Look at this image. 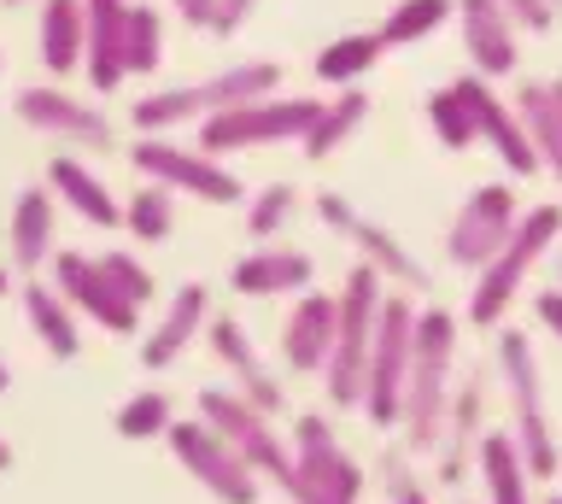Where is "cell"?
Instances as JSON below:
<instances>
[{
  "label": "cell",
  "mask_w": 562,
  "mask_h": 504,
  "mask_svg": "<svg viewBox=\"0 0 562 504\" xmlns=\"http://www.w3.org/2000/svg\"><path fill=\"white\" fill-rule=\"evenodd\" d=\"M211 323V288L205 282H182L170 293V305H165V317L153 323V335L140 340V370H170L176 358L188 352L193 340H200V328Z\"/></svg>",
  "instance_id": "obj_21"
},
{
  "label": "cell",
  "mask_w": 562,
  "mask_h": 504,
  "mask_svg": "<svg viewBox=\"0 0 562 504\" xmlns=\"http://www.w3.org/2000/svg\"><path fill=\"white\" fill-rule=\"evenodd\" d=\"M193 416L217 428L223 440L235 446L246 463H252V475H258V481L281 486V499H288V504H323L305 481H299L293 446L281 440L276 416H270V411H258L252 399H240L235 388H200V411H193Z\"/></svg>",
  "instance_id": "obj_4"
},
{
  "label": "cell",
  "mask_w": 562,
  "mask_h": 504,
  "mask_svg": "<svg viewBox=\"0 0 562 504\" xmlns=\"http://www.w3.org/2000/svg\"><path fill=\"white\" fill-rule=\"evenodd\" d=\"M516 223H521L516 188H509V182L474 188V194L457 205V217H451V229H446L451 270H481V265H492V253H498L504 240L516 235Z\"/></svg>",
  "instance_id": "obj_13"
},
{
  "label": "cell",
  "mask_w": 562,
  "mask_h": 504,
  "mask_svg": "<svg viewBox=\"0 0 562 504\" xmlns=\"http://www.w3.org/2000/svg\"><path fill=\"white\" fill-rule=\"evenodd\" d=\"M165 446H170V458L182 463L217 504H258L263 481L252 475V463H246L211 423H200V416H176L170 434H165Z\"/></svg>",
  "instance_id": "obj_10"
},
{
  "label": "cell",
  "mask_w": 562,
  "mask_h": 504,
  "mask_svg": "<svg viewBox=\"0 0 562 504\" xmlns=\"http://www.w3.org/2000/svg\"><path fill=\"white\" fill-rule=\"evenodd\" d=\"M428 130H434V142L446 153H469L474 142H481V135H474V117H469V100L457 94L451 82L428 94Z\"/></svg>",
  "instance_id": "obj_36"
},
{
  "label": "cell",
  "mask_w": 562,
  "mask_h": 504,
  "mask_svg": "<svg viewBox=\"0 0 562 504\" xmlns=\"http://www.w3.org/2000/svg\"><path fill=\"white\" fill-rule=\"evenodd\" d=\"M47 188H53V200L70 205L82 223H94V229H117L123 223V205L112 200V188H105L94 177V165H82V159H47Z\"/></svg>",
  "instance_id": "obj_26"
},
{
  "label": "cell",
  "mask_w": 562,
  "mask_h": 504,
  "mask_svg": "<svg viewBox=\"0 0 562 504\" xmlns=\"http://www.w3.org/2000/svg\"><path fill=\"white\" fill-rule=\"evenodd\" d=\"M228 282H235L240 300H281V293H305L316 282V258L299 253V247H276V240H263L258 253L235 258Z\"/></svg>",
  "instance_id": "obj_22"
},
{
  "label": "cell",
  "mask_w": 562,
  "mask_h": 504,
  "mask_svg": "<svg viewBox=\"0 0 562 504\" xmlns=\"http://www.w3.org/2000/svg\"><path fill=\"white\" fill-rule=\"evenodd\" d=\"M375 475H381L386 504H434V499H428V486H422V475H416V458H411L404 446H386V451H381Z\"/></svg>",
  "instance_id": "obj_38"
},
{
  "label": "cell",
  "mask_w": 562,
  "mask_h": 504,
  "mask_svg": "<svg viewBox=\"0 0 562 504\" xmlns=\"http://www.w3.org/2000/svg\"><path fill=\"white\" fill-rule=\"evenodd\" d=\"M165 65V12L147 0H130V24H123V71L130 77H153Z\"/></svg>",
  "instance_id": "obj_32"
},
{
  "label": "cell",
  "mask_w": 562,
  "mask_h": 504,
  "mask_svg": "<svg viewBox=\"0 0 562 504\" xmlns=\"http://www.w3.org/2000/svg\"><path fill=\"white\" fill-rule=\"evenodd\" d=\"M411 340H416V300L411 293H386L381 317H375V346H369V370H363V399H358V411L375 428H398V399H404V376H411Z\"/></svg>",
  "instance_id": "obj_8"
},
{
  "label": "cell",
  "mask_w": 562,
  "mask_h": 504,
  "mask_svg": "<svg viewBox=\"0 0 562 504\" xmlns=\"http://www.w3.org/2000/svg\"><path fill=\"white\" fill-rule=\"evenodd\" d=\"M123 24H130V0H82V77L94 94H117L130 71H123Z\"/></svg>",
  "instance_id": "obj_20"
},
{
  "label": "cell",
  "mask_w": 562,
  "mask_h": 504,
  "mask_svg": "<svg viewBox=\"0 0 562 504\" xmlns=\"http://www.w3.org/2000/svg\"><path fill=\"white\" fill-rule=\"evenodd\" d=\"M205 340H211V358L223 363L228 376H235V393L240 399H252L258 411H281V381L276 370L258 358V346L252 335H246V323H235V311H211V323H205Z\"/></svg>",
  "instance_id": "obj_18"
},
{
  "label": "cell",
  "mask_w": 562,
  "mask_h": 504,
  "mask_svg": "<svg viewBox=\"0 0 562 504\" xmlns=\"http://www.w3.org/2000/svg\"><path fill=\"white\" fill-rule=\"evenodd\" d=\"M551 7H557V19H562V0H551Z\"/></svg>",
  "instance_id": "obj_49"
},
{
  "label": "cell",
  "mask_w": 562,
  "mask_h": 504,
  "mask_svg": "<svg viewBox=\"0 0 562 504\" xmlns=\"http://www.w3.org/2000/svg\"><path fill=\"white\" fill-rule=\"evenodd\" d=\"M0 65H7V59H0Z\"/></svg>",
  "instance_id": "obj_52"
},
{
  "label": "cell",
  "mask_w": 562,
  "mask_h": 504,
  "mask_svg": "<svg viewBox=\"0 0 562 504\" xmlns=\"http://www.w3.org/2000/svg\"><path fill=\"white\" fill-rule=\"evenodd\" d=\"M7 7H24V0H7Z\"/></svg>",
  "instance_id": "obj_51"
},
{
  "label": "cell",
  "mask_w": 562,
  "mask_h": 504,
  "mask_svg": "<svg viewBox=\"0 0 562 504\" xmlns=\"http://www.w3.org/2000/svg\"><path fill=\"white\" fill-rule=\"evenodd\" d=\"M481 481H486V504H533V475H527L521 451L509 434H481Z\"/></svg>",
  "instance_id": "obj_29"
},
{
  "label": "cell",
  "mask_w": 562,
  "mask_h": 504,
  "mask_svg": "<svg viewBox=\"0 0 562 504\" xmlns=\"http://www.w3.org/2000/svg\"><path fill=\"white\" fill-rule=\"evenodd\" d=\"M316 217H323V229L358 240V247H363V265H375V276H381V282H393L398 293H411V300H416V293L434 288V276L422 270V258L404 253V240H398L393 229H381V223H369L346 194H316Z\"/></svg>",
  "instance_id": "obj_14"
},
{
  "label": "cell",
  "mask_w": 562,
  "mask_h": 504,
  "mask_svg": "<svg viewBox=\"0 0 562 504\" xmlns=\"http://www.w3.org/2000/svg\"><path fill=\"white\" fill-rule=\"evenodd\" d=\"M123 229L135 240H170L176 229V194L158 182H140L130 200H123Z\"/></svg>",
  "instance_id": "obj_33"
},
{
  "label": "cell",
  "mask_w": 562,
  "mask_h": 504,
  "mask_svg": "<svg viewBox=\"0 0 562 504\" xmlns=\"http://www.w3.org/2000/svg\"><path fill=\"white\" fill-rule=\"evenodd\" d=\"M381 54H386L381 30H351V36H334L323 54H316V77H323L328 89H358V77L375 71Z\"/></svg>",
  "instance_id": "obj_30"
},
{
  "label": "cell",
  "mask_w": 562,
  "mask_h": 504,
  "mask_svg": "<svg viewBox=\"0 0 562 504\" xmlns=\"http://www.w3.org/2000/svg\"><path fill=\"white\" fill-rule=\"evenodd\" d=\"M53 188L47 182H30L24 194H18L12 205V270H24V276H42L53 265V229H59V212H53Z\"/></svg>",
  "instance_id": "obj_24"
},
{
  "label": "cell",
  "mask_w": 562,
  "mask_h": 504,
  "mask_svg": "<svg viewBox=\"0 0 562 504\" xmlns=\"http://www.w3.org/2000/svg\"><path fill=\"white\" fill-rule=\"evenodd\" d=\"M130 165L140 170V182H158V188H170V194H188V200H205V205H240L246 200L240 177L223 159L170 142V135H135Z\"/></svg>",
  "instance_id": "obj_9"
},
{
  "label": "cell",
  "mask_w": 562,
  "mask_h": 504,
  "mask_svg": "<svg viewBox=\"0 0 562 504\" xmlns=\"http://www.w3.org/2000/svg\"><path fill=\"white\" fill-rule=\"evenodd\" d=\"M457 94L469 100V117H474V135L498 153V165L509 170L516 182H527V177H539V153H533V142H527V130H521V117H516V107L509 100H498L492 94V82L486 77H457L451 82Z\"/></svg>",
  "instance_id": "obj_16"
},
{
  "label": "cell",
  "mask_w": 562,
  "mask_h": 504,
  "mask_svg": "<svg viewBox=\"0 0 562 504\" xmlns=\"http://www.w3.org/2000/svg\"><path fill=\"white\" fill-rule=\"evenodd\" d=\"M276 82H281V65L240 59V65H223V71H211V77L170 82V89L140 94L130 107V124H135V135H170L182 124H205L211 112H228V107H246V100L276 94Z\"/></svg>",
  "instance_id": "obj_2"
},
{
  "label": "cell",
  "mask_w": 562,
  "mask_h": 504,
  "mask_svg": "<svg viewBox=\"0 0 562 504\" xmlns=\"http://www.w3.org/2000/svg\"><path fill=\"white\" fill-rule=\"evenodd\" d=\"M170 423H176V405H170V393H158V388H140L117 405V434L123 440H165Z\"/></svg>",
  "instance_id": "obj_34"
},
{
  "label": "cell",
  "mask_w": 562,
  "mask_h": 504,
  "mask_svg": "<svg viewBox=\"0 0 562 504\" xmlns=\"http://www.w3.org/2000/svg\"><path fill=\"white\" fill-rule=\"evenodd\" d=\"M451 388H457V317L446 305H416L411 376H404L398 399V446L411 458H434L451 416Z\"/></svg>",
  "instance_id": "obj_1"
},
{
  "label": "cell",
  "mask_w": 562,
  "mask_h": 504,
  "mask_svg": "<svg viewBox=\"0 0 562 504\" xmlns=\"http://www.w3.org/2000/svg\"><path fill=\"white\" fill-rule=\"evenodd\" d=\"M35 42H42V65L47 77H70L82 71V0H42V30H35Z\"/></svg>",
  "instance_id": "obj_28"
},
{
  "label": "cell",
  "mask_w": 562,
  "mask_h": 504,
  "mask_svg": "<svg viewBox=\"0 0 562 504\" xmlns=\"http://www.w3.org/2000/svg\"><path fill=\"white\" fill-rule=\"evenodd\" d=\"M293 205H299V188L293 182H270V188H258L252 194V212H246V235L258 240H276L281 229L293 223Z\"/></svg>",
  "instance_id": "obj_37"
},
{
  "label": "cell",
  "mask_w": 562,
  "mask_h": 504,
  "mask_svg": "<svg viewBox=\"0 0 562 504\" xmlns=\"http://www.w3.org/2000/svg\"><path fill=\"white\" fill-rule=\"evenodd\" d=\"M252 12H258V0H217V24H211V36H235Z\"/></svg>",
  "instance_id": "obj_42"
},
{
  "label": "cell",
  "mask_w": 562,
  "mask_h": 504,
  "mask_svg": "<svg viewBox=\"0 0 562 504\" xmlns=\"http://www.w3.org/2000/svg\"><path fill=\"white\" fill-rule=\"evenodd\" d=\"M18 305H24L30 335L47 346V358L70 363V358L82 352V317L59 300V288H53V282H42V276H24V293H18Z\"/></svg>",
  "instance_id": "obj_25"
},
{
  "label": "cell",
  "mask_w": 562,
  "mask_h": 504,
  "mask_svg": "<svg viewBox=\"0 0 562 504\" xmlns=\"http://www.w3.org/2000/svg\"><path fill=\"white\" fill-rule=\"evenodd\" d=\"M7 463H12V446H7V440H0V469H7Z\"/></svg>",
  "instance_id": "obj_47"
},
{
  "label": "cell",
  "mask_w": 562,
  "mask_h": 504,
  "mask_svg": "<svg viewBox=\"0 0 562 504\" xmlns=\"http://www.w3.org/2000/svg\"><path fill=\"white\" fill-rule=\"evenodd\" d=\"M481 416H486V370H469V376H457L446 434H439V446H434V469L446 486H457L469 475V463L481 458V434H486Z\"/></svg>",
  "instance_id": "obj_19"
},
{
  "label": "cell",
  "mask_w": 562,
  "mask_h": 504,
  "mask_svg": "<svg viewBox=\"0 0 562 504\" xmlns=\"http://www.w3.org/2000/svg\"><path fill=\"white\" fill-rule=\"evenodd\" d=\"M334 346H328V363H323V381H328V405L340 411H358L363 399V370H369V346H375V317H381V300H386V282L375 276V265H351L346 288L334 293Z\"/></svg>",
  "instance_id": "obj_5"
},
{
  "label": "cell",
  "mask_w": 562,
  "mask_h": 504,
  "mask_svg": "<svg viewBox=\"0 0 562 504\" xmlns=\"http://www.w3.org/2000/svg\"><path fill=\"white\" fill-rule=\"evenodd\" d=\"M492 358H498L504 393H509V440H516L521 463L533 481H557L562 469V446L551 428V411H544V376H539V352L521 328H492Z\"/></svg>",
  "instance_id": "obj_3"
},
{
  "label": "cell",
  "mask_w": 562,
  "mask_h": 504,
  "mask_svg": "<svg viewBox=\"0 0 562 504\" xmlns=\"http://www.w3.org/2000/svg\"><path fill=\"white\" fill-rule=\"evenodd\" d=\"M557 288H562V265H557Z\"/></svg>",
  "instance_id": "obj_50"
},
{
  "label": "cell",
  "mask_w": 562,
  "mask_h": 504,
  "mask_svg": "<svg viewBox=\"0 0 562 504\" xmlns=\"http://www.w3.org/2000/svg\"><path fill=\"white\" fill-rule=\"evenodd\" d=\"M557 235H562V205H527L516 235L492 253V265L474 270V288H469V323L474 328H504L516 293L527 288L539 258L557 247Z\"/></svg>",
  "instance_id": "obj_6"
},
{
  "label": "cell",
  "mask_w": 562,
  "mask_h": 504,
  "mask_svg": "<svg viewBox=\"0 0 562 504\" xmlns=\"http://www.w3.org/2000/svg\"><path fill=\"white\" fill-rule=\"evenodd\" d=\"M551 94H557V112H562V77H551Z\"/></svg>",
  "instance_id": "obj_45"
},
{
  "label": "cell",
  "mask_w": 562,
  "mask_h": 504,
  "mask_svg": "<svg viewBox=\"0 0 562 504\" xmlns=\"http://www.w3.org/2000/svg\"><path fill=\"white\" fill-rule=\"evenodd\" d=\"M457 12V0H398L393 19L381 24V42L386 47H411V42H428L439 24Z\"/></svg>",
  "instance_id": "obj_35"
},
{
  "label": "cell",
  "mask_w": 562,
  "mask_h": 504,
  "mask_svg": "<svg viewBox=\"0 0 562 504\" xmlns=\"http://www.w3.org/2000/svg\"><path fill=\"white\" fill-rule=\"evenodd\" d=\"M334 293H316L305 288L288 311V323H281V363H288L293 376H323L328 363V346H334Z\"/></svg>",
  "instance_id": "obj_23"
},
{
  "label": "cell",
  "mask_w": 562,
  "mask_h": 504,
  "mask_svg": "<svg viewBox=\"0 0 562 504\" xmlns=\"http://www.w3.org/2000/svg\"><path fill=\"white\" fill-rule=\"evenodd\" d=\"M533 317H539L544 335H551V340L562 346V288H544V293H533Z\"/></svg>",
  "instance_id": "obj_41"
},
{
  "label": "cell",
  "mask_w": 562,
  "mask_h": 504,
  "mask_svg": "<svg viewBox=\"0 0 562 504\" xmlns=\"http://www.w3.org/2000/svg\"><path fill=\"white\" fill-rule=\"evenodd\" d=\"M12 112H18V124H24V130L53 135V142H65V147H82V153H112L117 147L112 117L94 112L82 94L59 89V82H30V89H18Z\"/></svg>",
  "instance_id": "obj_12"
},
{
  "label": "cell",
  "mask_w": 562,
  "mask_h": 504,
  "mask_svg": "<svg viewBox=\"0 0 562 504\" xmlns=\"http://www.w3.org/2000/svg\"><path fill=\"white\" fill-rule=\"evenodd\" d=\"M170 12L188 30H211V24H217V0H170Z\"/></svg>",
  "instance_id": "obj_43"
},
{
  "label": "cell",
  "mask_w": 562,
  "mask_h": 504,
  "mask_svg": "<svg viewBox=\"0 0 562 504\" xmlns=\"http://www.w3.org/2000/svg\"><path fill=\"white\" fill-rule=\"evenodd\" d=\"M100 270H105V282H112V288H117L135 311H147V305H153L158 282H153V270L140 265L135 253H100Z\"/></svg>",
  "instance_id": "obj_39"
},
{
  "label": "cell",
  "mask_w": 562,
  "mask_h": 504,
  "mask_svg": "<svg viewBox=\"0 0 562 504\" xmlns=\"http://www.w3.org/2000/svg\"><path fill=\"white\" fill-rule=\"evenodd\" d=\"M316 112H323V100H311V94H263V100H246V107L211 112L200 124V153L228 159V153H246V147L305 142Z\"/></svg>",
  "instance_id": "obj_7"
},
{
  "label": "cell",
  "mask_w": 562,
  "mask_h": 504,
  "mask_svg": "<svg viewBox=\"0 0 562 504\" xmlns=\"http://www.w3.org/2000/svg\"><path fill=\"white\" fill-rule=\"evenodd\" d=\"M12 388V370H7V363H0V393H7Z\"/></svg>",
  "instance_id": "obj_44"
},
{
  "label": "cell",
  "mask_w": 562,
  "mask_h": 504,
  "mask_svg": "<svg viewBox=\"0 0 562 504\" xmlns=\"http://www.w3.org/2000/svg\"><path fill=\"white\" fill-rule=\"evenodd\" d=\"M363 117H369V94L363 89H340V100H328V107L316 112V124L305 130V142H299V147H305V159L323 165L328 153H340L351 135L363 130Z\"/></svg>",
  "instance_id": "obj_31"
},
{
  "label": "cell",
  "mask_w": 562,
  "mask_h": 504,
  "mask_svg": "<svg viewBox=\"0 0 562 504\" xmlns=\"http://www.w3.org/2000/svg\"><path fill=\"white\" fill-rule=\"evenodd\" d=\"M498 7L516 19V30H527V36H544V30L557 24V7H551V0H498Z\"/></svg>",
  "instance_id": "obj_40"
},
{
  "label": "cell",
  "mask_w": 562,
  "mask_h": 504,
  "mask_svg": "<svg viewBox=\"0 0 562 504\" xmlns=\"http://www.w3.org/2000/svg\"><path fill=\"white\" fill-rule=\"evenodd\" d=\"M53 288H59V300L77 311V317H88L94 328H105V335H135L140 328V311L123 300V293L105 282L100 258L94 253H53Z\"/></svg>",
  "instance_id": "obj_15"
},
{
  "label": "cell",
  "mask_w": 562,
  "mask_h": 504,
  "mask_svg": "<svg viewBox=\"0 0 562 504\" xmlns=\"http://www.w3.org/2000/svg\"><path fill=\"white\" fill-rule=\"evenodd\" d=\"M7 288H12V270H7V265H0V293H7Z\"/></svg>",
  "instance_id": "obj_46"
},
{
  "label": "cell",
  "mask_w": 562,
  "mask_h": 504,
  "mask_svg": "<svg viewBox=\"0 0 562 504\" xmlns=\"http://www.w3.org/2000/svg\"><path fill=\"white\" fill-rule=\"evenodd\" d=\"M544 504H562V493H551V499H544Z\"/></svg>",
  "instance_id": "obj_48"
},
{
  "label": "cell",
  "mask_w": 562,
  "mask_h": 504,
  "mask_svg": "<svg viewBox=\"0 0 562 504\" xmlns=\"http://www.w3.org/2000/svg\"><path fill=\"white\" fill-rule=\"evenodd\" d=\"M457 30H463V54H469L474 77H486V82L516 77L521 30H516V19H509L498 0H457Z\"/></svg>",
  "instance_id": "obj_17"
},
{
  "label": "cell",
  "mask_w": 562,
  "mask_h": 504,
  "mask_svg": "<svg viewBox=\"0 0 562 504\" xmlns=\"http://www.w3.org/2000/svg\"><path fill=\"white\" fill-rule=\"evenodd\" d=\"M509 107H516L527 142H533V153H539V170H551V177L562 182V112H557L551 82H539V77L516 82V100H509Z\"/></svg>",
  "instance_id": "obj_27"
},
{
  "label": "cell",
  "mask_w": 562,
  "mask_h": 504,
  "mask_svg": "<svg viewBox=\"0 0 562 504\" xmlns=\"http://www.w3.org/2000/svg\"><path fill=\"white\" fill-rule=\"evenodd\" d=\"M293 469H299V481L311 486L323 504H363V463L351 458V451L340 446V434H334V423L323 411H305V416H293Z\"/></svg>",
  "instance_id": "obj_11"
}]
</instances>
